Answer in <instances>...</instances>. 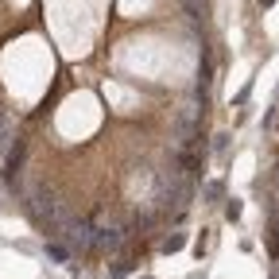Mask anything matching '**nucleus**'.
Wrapping results in <instances>:
<instances>
[{"instance_id": "nucleus-1", "label": "nucleus", "mask_w": 279, "mask_h": 279, "mask_svg": "<svg viewBox=\"0 0 279 279\" xmlns=\"http://www.w3.org/2000/svg\"><path fill=\"white\" fill-rule=\"evenodd\" d=\"M54 236L66 241L70 252H89V248L97 244V225H93V221H86V217H70Z\"/></svg>"}, {"instance_id": "nucleus-2", "label": "nucleus", "mask_w": 279, "mask_h": 279, "mask_svg": "<svg viewBox=\"0 0 279 279\" xmlns=\"http://www.w3.org/2000/svg\"><path fill=\"white\" fill-rule=\"evenodd\" d=\"M124 244V229H116V225H97V244L93 248H109V252H116V248H121Z\"/></svg>"}, {"instance_id": "nucleus-3", "label": "nucleus", "mask_w": 279, "mask_h": 279, "mask_svg": "<svg viewBox=\"0 0 279 279\" xmlns=\"http://www.w3.org/2000/svg\"><path fill=\"white\" fill-rule=\"evenodd\" d=\"M19 163H24V144H19V140H16V144H12V151H8V163H4V167H8V171H4V174H8V178H16Z\"/></svg>"}, {"instance_id": "nucleus-4", "label": "nucleus", "mask_w": 279, "mask_h": 279, "mask_svg": "<svg viewBox=\"0 0 279 279\" xmlns=\"http://www.w3.org/2000/svg\"><path fill=\"white\" fill-rule=\"evenodd\" d=\"M47 256H51V260H58V264H66V260H70V248H62L58 241H47Z\"/></svg>"}, {"instance_id": "nucleus-5", "label": "nucleus", "mask_w": 279, "mask_h": 279, "mask_svg": "<svg viewBox=\"0 0 279 279\" xmlns=\"http://www.w3.org/2000/svg\"><path fill=\"white\" fill-rule=\"evenodd\" d=\"M183 244H186V236H178V233H174V236H167V241H163V252H178Z\"/></svg>"}, {"instance_id": "nucleus-6", "label": "nucleus", "mask_w": 279, "mask_h": 279, "mask_svg": "<svg viewBox=\"0 0 279 279\" xmlns=\"http://www.w3.org/2000/svg\"><path fill=\"white\" fill-rule=\"evenodd\" d=\"M268 248H271V256L279 260V225H275V229L268 233Z\"/></svg>"}, {"instance_id": "nucleus-7", "label": "nucleus", "mask_w": 279, "mask_h": 279, "mask_svg": "<svg viewBox=\"0 0 279 279\" xmlns=\"http://www.w3.org/2000/svg\"><path fill=\"white\" fill-rule=\"evenodd\" d=\"M12 140V128H8V121H4V113H0V148Z\"/></svg>"}, {"instance_id": "nucleus-8", "label": "nucleus", "mask_w": 279, "mask_h": 279, "mask_svg": "<svg viewBox=\"0 0 279 279\" xmlns=\"http://www.w3.org/2000/svg\"><path fill=\"white\" fill-rule=\"evenodd\" d=\"M225 217H229V221H236V217H241V202H236V198L225 206Z\"/></svg>"}, {"instance_id": "nucleus-9", "label": "nucleus", "mask_w": 279, "mask_h": 279, "mask_svg": "<svg viewBox=\"0 0 279 279\" xmlns=\"http://www.w3.org/2000/svg\"><path fill=\"white\" fill-rule=\"evenodd\" d=\"M128 271H132V264H128V260H121V264H116V268H113V279H124V275H128Z\"/></svg>"}, {"instance_id": "nucleus-10", "label": "nucleus", "mask_w": 279, "mask_h": 279, "mask_svg": "<svg viewBox=\"0 0 279 279\" xmlns=\"http://www.w3.org/2000/svg\"><path fill=\"white\" fill-rule=\"evenodd\" d=\"M206 198H221V183H209L206 186Z\"/></svg>"}]
</instances>
